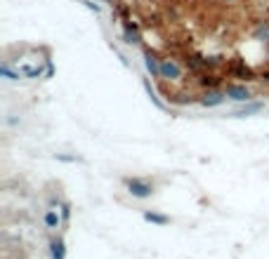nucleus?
Returning <instances> with one entry per match:
<instances>
[{
	"label": "nucleus",
	"mask_w": 269,
	"mask_h": 259,
	"mask_svg": "<svg viewBox=\"0 0 269 259\" xmlns=\"http://www.w3.org/2000/svg\"><path fill=\"white\" fill-rule=\"evenodd\" d=\"M50 259H67V243L62 236H54L50 240Z\"/></svg>",
	"instance_id": "obj_9"
},
{
	"label": "nucleus",
	"mask_w": 269,
	"mask_h": 259,
	"mask_svg": "<svg viewBox=\"0 0 269 259\" xmlns=\"http://www.w3.org/2000/svg\"><path fill=\"white\" fill-rule=\"evenodd\" d=\"M144 24L151 28L161 26V17H158V14H147V17H144Z\"/></svg>",
	"instance_id": "obj_12"
},
{
	"label": "nucleus",
	"mask_w": 269,
	"mask_h": 259,
	"mask_svg": "<svg viewBox=\"0 0 269 259\" xmlns=\"http://www.w3.org/2000/svg\"><path fill=\"white\" fill-rule=\"evenodd\" d=\"M125 42L128 45H139L142 42V36H139V31H137V24H125Z\"/></svg>",
	"instance_id": "obj_10"
},
{
	"label": "nucleus",
	"mask_w": 269,
	"mask_h": 259,
	"mask_svg": "<svg viewBox=\"0 0 269 259\" xmlns=\"http://www.w3.org/2000/svg\"><path fill=\"white\" fill-rule=\"evenodd\" d=\"M224 95H227V99H231V101H250L253 99V90L246 85V82H239V80H229L224 82Z\"/></svg>",
	"instance_id": "obj_5"
},
{
	"label": "nucleus",
	"mask_w": 269,
	"mask_h": 259,
	"mask_svg": "<svg viewBox=\"0 0 269 259\" xmlns=\"http://www.w3.org/2000/svg\"><path fill=\"white\" fill-rule=\"evenodd\" d=\"M59 207H62V205H47L45 212H43V224H45L47 231H57V229L62 226V221H64Z\"/></svg>",
	"instance_id": "obj_6"
},
{
	"label": "nucleus",
	"mask_w": 269,
	"mask_h": 259,
	"mask_svg": "<svg viewBox=\"0 0 269 259\" xmlns=\"http://www.w3.org/2000/svg\"><path fill=\"white\" fill-rule=\"evenodd\" d=\"M144 219H147V221H151V224H158V226H165V224H170V217H168V215L154 212V210H144Z\"/></svg>",
	"instance_id": "obj_11"
},
{
	"label": "nucleus",
	"mask_w": 269,
	"mask_h": 259,
	"mask_svg": "<svg viewBox=\"0 0 269 259\" xmlns=\"http://www.w3.org/2000/svg\"><path fill=\"white\" fill-rule=\"evenodd\" d=\"M125 189H128V193L133 196V198H151L154 196V184L151 181H147V179H142V177H128L125 179Z\"/></svg>",
	"instance_id": "obj_3"
},
{
	"label": "nucleus",
	"mask_w": 269,
	"mask_h": 259,
	"mask_svg": "<svg viewBox=\"0 0 269 259\" xmlns=\"http://www.w3.org/2000/svg\"><path fill=\"white\" fill-rule=\"evenodd\" d=\"M257 80L265 82V85H269V64L265 68H260V71H257Z\"/></svg>",
	"instance_id": "obj_13"
},
{
	"label": "nucleus",
	"mask_w": 269,
	"mask_h": 259,
	"mask_svg": "<svg viewBox=\"0 0 269 259\" xmlns=\"http://www.w3.org/2000/svg\"><path fill=\"white\" fill-rule=\"evenodd\" d=\"M194 82L201 90H222L224 87V73H220V71H201V73H196Z\"/></svg>",
	"instance_id": "obj_4"
},
{
	"label": "nucleus",
	"mask_w": 269,
	"mask_h": 259,
	"mask_svg": "<svg viewBox=\"0 0 269 259\" xmlns=\"http://www.w3.org/2000/svg\"><path fill=\"white\" fill-rule=\"evenodd\" d=\"M161 59L163 57H158L154 50H149V47L144 50V66H147L154 80H161Z\"/></svg>",
	"instance_id": "obj_8"
},
{
	"label": "nucleus",
	"mask_w": 269,
	"mask_h": 259,
	"mask_svg": "<svg viewBox=\"0 0 269 259\" xmlns=\"http://www.w3.org/2000/svg\"><path fill=\"white\" fill-rule=\"evenodd\" d=\"M184 71H187V66L179 59H175V57L168 55L161 59V80H165V82L184 80Z\"/></svg>",
	"instance_id": "obj_2"
},
{
	"label": "nucleus",
	"mask_w": 269,
	"mask_h": 259,
	"mask_svg": "<svg viewBox=\"0 0 269 259\" xmlns=\"http://www.w3.org/2000/svg\"><path fill=\"white\" fill-rule=\"evenodd\" d=\"M62 217H64V221H68L71 219V203H67V200H62Z\"/></svg>",
	"instance_id": "obj_14"
},
{
	"label": "nucleus",
	"mask_w": 269,
	"mask_h": 259,
	"mask_svg": "<svg viewBox=\"0 0 269 259\" xmlns=\"http://www.w3.org/2000/svg\"><path fill=\"white\" fill-rule=\"evenodd\" d=\"M265 52H267V64H269V42H267V47H265Z\"/></svg>",
	"instance_id": "obj_15"
},
{
	"label": "nucleus",
	"mask_w": 269,
	"mask_h": 259,
	"mask_svg": "<svg viewBox=\"0 0 269 259\" xmlns=\"http://www.w3.org/2000/svg\"><path fill=\"white\" fill-rule=\"evenodd\" d=\"M224 90H201V95H199V104L205 106V109H215V106H222L224 104Z\"/></svg>",
	"instance_id": "obj_7"
},
{
	"label": "nucleus",
	"mask_w": 269,
	"mask_h": 259,
	"mask_svg": "<svg viewBox=\"0 0 269 259\" xmlns=\"http://www.w3.org/2000/svg\"><path fill=\"white\" fill-rule=\"evenodd\" d=\"M222 73L229 76V78H236V80H257V71H253V68L246 64V59H241V57L227 59Z\"/></svg>",
	"instance_id": "obj_1"
}]
</instances>
